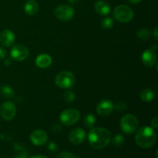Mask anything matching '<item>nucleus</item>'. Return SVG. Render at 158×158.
I'll list each match as a JSON object with an SVG mask.
<instances>
[{
    "label": "nucleus",
    "mask_w": 158,
    "mask_h": 158,
    "mask_svg": "<svg viewBox=\"0 0 158 158\" xmlns=\"http://www.w3.org/2000/svg\"><path fill=\"white\" fill-rule=\"evenodd\" d=\"M89 143L95 149L106 148L111 140V134L107 129L103 127L93 128L88 135Z\"/></svg>",
    "instance_id": "nucleus-1"
},
{
    "label": "nucleus",
    "mask_w": 158,
    "mask_h": 158,
    "mask_svg": "<svg viewBox=\"0 0 158 158\" xmlns=\"http://www.w3.org/2000/svg\"><path fill=\"white\" fill-rule=\"evenodd\" d=\"M137 144L140 148L148 149L155 144L157 136L155 131L151 127H142L137 131L135 137Z\"/></svg>",
    "instance_id": "nucleus-2"
},
{
    "label": "nucleus",
    "mask_w": 158,
    "mask_h": 158,
    "mask_svg": "<svg viewBox=\"0 0 158 158\" xmlns=\"http://www.w3.org/2000/svg\"><path fill=\"white\" fill-rule=\"evenodd\" d=\"M57 86L62 89H69L73 87L76 83L75 76L69 71H63L57 74L55 79Z\"/></svg>",
    "instance_id": "nucleus-3"
},
{
    "label": "nucleus",
    "mask_w": 158,
    "mask_h": 158,
    "mask_svg": "<svg viewBox=\"0 0 158 158\" xmlns=\"http://www.w3.org/2000/svg\"><path fill=\"white\" fill-rule=\"evenodd\" d=\"M114 16L120 23H128L134 17V11L126 5H118L114 10Z\"/></svg>",
    "instance_id": "nucleus-4"
},
{
    "label": "nucleus",
    "mask_w": 158,
    "mask_h": 158,
    "mask_svg": "<svg viewBox=\"0 0 158 158\" xmlns=\"http://www.w3.org/2000/svg\"><path fill=\"white\" fill-rule=\"evenodd\" d=\"M139 122L137 117L132 114H127L122 117L120 126L122 131L127 134H131L137 131Z\"/></svg>",
    "instance_id": "nucleus-5"
},
{
    "label": "nucleus",
    "mask_w": 158,
    "mask_h": 158,
    "mask_svg": "<svg viewBox=\"0 0 158 158\" xmlns=\"http://www.w3.org/2000/svg\"><path fill=\"white\" fill-rule=\"evenodd\" d=\"M61 123L65 126L76 124L80 119V113L76 109H67L61 113L60 116Z\"/></svg>",
    "instance_id": "nucleus-6"
},
{
    "label": "nucleus",
    "mask_w": 158,
    "mask_h": 158,
    "mask_svg": "<svg viewBox=\"0 0 158 158\" xmlns=\"http://www.w3.org/2000/svg\"><path fill=\"white\" fill-rule=\"evenodd\" d=\"M74 9L69 5H60L54 10V15L61 21H69L74 16Z\"/></svg>",
    "instance_id": "nucleus-7"
},
{
    "label": "nucleus",
    "mask_w": 158,
    "mask_h": 158,
    "mask_svg": "<svg viewBox=\"0 0 158 158\" xmlns=\"http://www.w3.org/2000/svg\"><path fill=\"white\" fill-rule=\"evenodd\" d=\"M16 114V107L12 102L7 101L0 106V115L5 120H12Z\"/></svg>",
    "instance_id": "nucleus-8"
},
{
    "label": "nucleus",
    "mask_w": 158,
    "mask_h": 158,
    "mask_svg": "<svg viewBox=\"0 0 158 158\" xmlns=\"http://www.w3.org/2000/svg\"><path fill=\"white\" fill-rule=\"evenodd\" d=\"M11 56L16 61H24L28 58L29 52L27 48L21 44L15 45L11 49Z\"/></svg>",
    "instance_id": "nucleus-9"
},
{
    "label": "nucleus",
    "mask_w": 158,
    "mask_h": 158,
    "mask_svg": "<svg viewBox=\"0 0 158 158\" xmlns=\"http://www.w3.org/2000/svg\"><path fill=\"white\" fill-rule=\"evenodd\" d=\"M30 140L35 146H42L47 143L48 135L45 131L36 130L30 134Z\"/></svg>",
    "instance_id": "nucleus-10"
},
{
    "label": "nucleus",
    "mask_w": 158,
    "mask_h": 158,
    "mask_svg": "<svg viewBox=\"0 0 158 158\" xmlns=\"http://www.w3.org/2000/svg\"><path fill=\"white\" fill-rule=\"evenodd\" d=\"M114 109V105L112 101L109 100H104L100 101L97 106V111L102 117H107Z\"/></svg>",
    "instance_id": "nucleus-11"
},
{
    "label": "nucleus",
    "mask_w": 158,
    "mask_h": 158,
    "mask_svg": "<svg viewBox=\"0 0 158 158\" xmlns=\"http://www.w3.org/2000/svg\"><path fill=\"white\" fill-rule=\"evenodd\" d=\"M86 139V132L81 128L73 130L69 134V140L74 144H80Z\"/></svg>",
    "instance_id": "nucleus-12"
},
{
    "label": "nucleus",
    "mask_w": 158,
    "mask_h": 158,
    "mask_svg": "<svg viewBox=\"0 0 158 158\" xmlns=\"http://www.w3.org/2000/svg\"><path fill=\"white\" fill-rule=\"evenodd\" d=\"M142 61L148 67H153L157 62V54L152 49H147L142 54Z\"/></svg>",
    "instance_id": "nucleus-13"
},
{
    "label": "nucleus",
    "mask_w": 158,
    "mask_h": 158,
    "mask_svg": "<svg viewBox=\"0 0 158 158\" xmlns=\"http://www.w3.org/2000/svg\"><path fill=\"white\" fill-rule=\"evenodd\" d=\"M15 40V34L9 29L2 31L0 34V43L5 47L12 46Z\"/></svg>",
    "instance_id": "nucleus-14"
},
{
    "label": "nucleus",
    "mask_w": 158,
    "mask_h": 158,
    "mask_svg": "<svg viewBox=\"0 0 158 158\" xmlns=\"http://www.w3.org/2000/svg\"><path fill=\"white\" fill-rule=\"evenodd\" d=\"M52 63V60L50 56L47 54H41L38 56L35 60V64L39 68L46 69L48 68Z\"/></svg>",
    "instance_id": "nucleus-15"
},
{
    "label": "nucleus",
    "mask_w": 158,
    "mask_h": 158,
    "mask_svg": "<svg viewBox=\"0 0 158 158\" xmlns=\"http://www.w3.org/2000/svg\"><path fill=\"white\" fill-rule=\"evenodd\" d=\"M94 9L98 14L101 15H106L110 12V6L106 2L100 1L97 2L94 4Z\"/></svg>",
    "instance_id": "nucleus-16"
},
{
    "label": "nucleus",
    "mask_w": 158,
    "mask_h": 158,
    "mask_svg": "<svg viewBox=\"0 0 158 158\" xmlns=\"http://www.w3.org/2000/svg\"><path fill=\"white\" fill-rule=\"evenodd\" d=\"M39 6L35 0H29L24 6V10L29 15H34L38 12Z\"/></svg>",
    "instance_id": "nucleus-17"
},
{
    "label": "nucleus",
    "mask_w": 158,
    "mask_h": 158,
    "mask_svg": "<svg viewBox=\"0 0 158 158\" xmlns=\"http://www.w3.org/2000/svg\"><path fill=\"white\" fill-rule=\"evenodd\" d=\"M154 93L151 89H144L140 93V99L143 102H151L154 100Z\"/></svg>",
    "instance_id": "nucleus-18"
},
{
    "label": "nucleus",
    "mask_w": 158,
    "mask_h": 158,
    "mask_svg": "<svg viewBox=\"0 0 158 158\" xmlns=\"http://www.w3.org/2000/svg\"><path fill=\"white\" fill-rule=\"evenodd\" d=\"M0 94L4 98L11 99L14 97V91L10 86H2L0 88Z\"/></svg>",
    "instance_id": "nucleus-19"
},
{
    "label": "nucleus",
    "mask_w": 158,
    "mask_h": 158,
    "mask_svg": "<svg viewBox=\"0 0 158 158\" xmlns=\"http://www.w3.org/2000/svg\"><path fill=\"white\" fill-rule=\"evenodd\" d=\"M96 123V117L94 114H88L83 118V124L87 128H92Z\"/></svg>",
    "instance_id": "nucleus-20"
},
{
    "label": "nucleus",
    "mask_w": 158,
    "mask_h": 158,
    "mask_svg": "<svg viewBox=\"0 0 158 158\" xmlns=\"http://www.w3.org/2000/svg\"><path fill=\"white\" fill-rule=\"evenodd\" d=\"M151 32L148 29H141L137 31V35L139 39L142 40H146L151 38Z\"/></svg>",
    "instance_id": "nucleus-21"
},
{
    "label": "nucleus",
    "mask_w": 158,
    "mask_h": 158,
    "mask_svg": "<svg viewBox=\"0 0 158 158\" xmlns=\"http://www.w3.org/2000/svg\"><path fill=\"white\" fill-rule=\"evenodd\" d=\"M114 20L113 18H110V17H107V18L103 19L101 21V26L103 29H111V28L114 26Z\"/></svg>",
    "instance_id": "nucleus-22"
},
{
    "label": "nucleus",
    "mask_w": 158,
    "mask_h": 158,
    "mask_svg": "<svg viewBox=\"0 0 158 158\" xmlns=\"http://www.w3.org/2000/svg\"><path fill=\"white\" fill-rule=\"evenodd\" d=\"M112 143H113V145L117 147V148H118V147H121L122 145L123 144V143H124V138H123V137L121 135V134H117V135L114 136V138H113Z\"/></svg>",
    "instance_id": "nucleus-23"
},
{
    "label": "nucleus",
    "mask_w": 158,
    "mask_h": 158,
    "mask_svg": "<svg viewBox=\"0 0 158 158\" xmlns=\"http://www.w3.org/2000/svg\"><path fill=\"white\" fill-rule=\"evenodd\" d=\"M75 94L72 90H67L63 94V98L66 103H71L75 100Z\"/></svg>",
    "instance_id": "nucleus-24"
},
{
    "label": "nucleus",
    "mask_w": 158,
    "mask_h": 158,
    "mask_svg": "<svg viewBox=\"0 0 158 158\" xmlns=\"http://www.w3.org/2000/svg\"><path fill=\"white\" fill-rule=\"evenodd\" d=\"M56 158H77V157L72 153L65 152L64 151V152H61L57 154Z\"/></svg>",
    "instance_id": "nucleus-25"
},
{
    "label": "nucleus",
    "mask_w": 158,
    "mask_h": 158,
    "mask_svg": "<svg viewBox=\"0 0 158 158\" xmlns=\"http://www.w3.org/2000/svg\"><path fill=\"white\" fill-rule=\"evenodd\" d=\"M114 107L116 108V110L118 111H124L127 109V106L126 103L124 102H118L117 104L115 105Z\"/></svg>",
    "instance_id": "nucleus-26"
},
{
    "label": "nucleus",
    "mask_w": 158,
    "mask_h": 158,
    "mask_svg": "<svg viewBox=\"0 0 158 158\" xmlns=\"http://www.w3.org/2000/svg\"><path fill=\"white\" fill-rule=\"evenodd\" d=\"M48 149L51 151V152H56L58 150V147L56 144L55 143H49V145H48Z\"/></svg>",
    "instance_id": "nucleus-27"
},
{
    "label": "nucleus",
    "mask_w": 158,
    "mask_h": 158,
    "mask_svg": "<svg viewBox=\"0 0 158 158\" xmlns=\"http://www.w3.org/2000/svg\"><path fill=\"white\" fill-rule=\"evenodd\" d=\"M6 55H7V52H6V49L0 47V60H4V59L6 57Z\"/></svg>",
    "instance_id": "nucleus-28"
},
{
    "label": "nucleus",
    "mask_w": 158,
    "mask_h": 158,
    "mask_svg": "<svg viewBox=\"0 0 158 158\" xmlns=\"http://www.w3.org/2000/svg\"><path fill=\"white\" fill-rule=\"evenodd\" d=\"M60 131H61V127H60V125L54 124L53 126H52V131L53 133H55V134H58L59 132H60Z\"/></svg>",
    "instance_id": "nucleus-29"
},
{
    "label": "nucleus",
    "mask_w": 158,
    "mask_h": 158,
    "mask_svg": "<svg viewBox=\"0 0 158 158\" xmlns=\"http://www.w3.org/2000/svg\"><path fill=\"white\" fill-rule=\"evenodd\" d=\"M2 140H6V141H9V140H12V137H10L9 135H8L7 134H2L1 136H0Z\"/></svg>",
    "instance_id": "nucleus-30"
},
{
    "label": "nucleus",
    "mask_w": 158,
    "mask_h": 158,
    "mask_svg": "<svg viewBox=\"0 0 158 158\" xmlns=\"http://www.w3.org/2000/svg\"><path fill=\"white\" fill-rule=\"evenodd\" d=\"M151 125H152L153 128H157V127H158V118L157 117H154V118L151 120Z\"/></svg>",
    "instance_id": "nucleus-31"
},
{
    "label": "nucleus",
    "mask_w": 158,
    "mask_h": 158,
    "mask_svg": "<svg viewBox=\"0 0 158 158\" xmlns=\"http://www.w3.org/2000/svg\"><path fill=\"white\" fill-rule=\"evenodd\" d=\"M13 158H27V157H26V154L25 153H22V154H19V155L15 156Z\"/></svg>",
    "instance_id": "nucleus-32"
},
{
    "label": "nucleus",
    "mask_w": 158,
    "mask_h": 158,
    "mask_svg": "<svg viewBox=\"0 0 158 158\" xmlns=\"http://www.w3.org/2000/svg\"><path fill=\"white\" fill-rule=\"evenodd\" d=\"M153 35H154V38H155V40H158V37H157V35H158V33H157V27H155V29H154V32H153Z\"/></svg>",
    "instance_id": "nucleus-33"
},
{
    "label": "nucleus",
    "mask_w": 158,
    "mask_h": 158,
    "mask_svg": "<svg viewBox=\"0 0 158 158\" xmlns=\"http://www.w3.org/2000/svg\"><path fill=\"white\" fill-rule=\"evenodd\" d=\"M69 2L72 5H77V3H79L80 2V0H68Z\"/></svg>",
    "instance_id": "nucleus-34"
},
{
    "label": "nucleus",
    "mask_w": 158,
    "mask_h": 158,
    "mask_svg": "<svg viewBox=\"0 0 158 158\" xmlns=\"http://www.w3.org/2000/svg\"><path fill=\"white\" fill-rule=\"evenodd\" d=\"M128 1H129L130 2L133 3V4H137V3L140 2L141 0H128Z\"/></svg>",
    "instance_id": "nucleus-35"
},
{
    "label": "nucleus",
    "mask_w": 158,
    "mask_h": 158,
    "mask_svg": "<svg viewBox=\"0 0 158 158\" xmlns=\"http://www.w3.org/2000/svg\"><path fill=\"white\" fill-rule=\"evenodd\" d=\"M31 158H48V157L43 155H35V156H33V157H32Z\"/></svg>",
    "instance_id": "nucleus-36"
}]
</instances>
